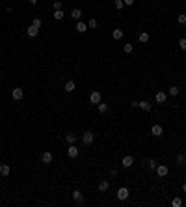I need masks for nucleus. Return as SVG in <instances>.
I'll return each instance as SVG.
<instances>
[{"mask_svg": "<svg viewBox=\"0 0 186 207\" xmlns=\"http://www.w3.org/2000/svg\"><path fill=\"white\" fill-rule=\"evenodd\" d=\"M93 140H95V134L91 133V131H84V133H82V144L91 146V144H93Z\"/></svg>", "mask_w": 186, "mask_h": 207, "instance_id": "1", "label": "nucleus"}, {"mask_svg": "<svg viewBox=\"0 0 186 207\" xmlns=\"http://www.w3.org/2000/svg\"><path fill=\"white\" fill-rule=\"evenodd\" d=\"M128 196H130V192H128V189H127V187H121V189L117 190V200L125 202V200H128Z\"/></svg>", "mask_w": 186, "mask_h": 207, "instance_id": "2", "label": "nucleus"}, {"mask_svg": "<svg viewBox=\"0 0 186 207\" xmlns=\"http://www.w3.org/2000/svg\"><path fill=\"white\" fill-rule=\"evenodd\" d=\"M11 97H13L15 101H20V99L24 97V90H23V88H13V90H11Z\"/></svg>", "mask_w": 186, "mask_h": 207, "instance_id": "3", "label": "nucleus"}, {"mask_svg": "<svg viewBox=\"0 0 186 207\" xmlns=\"http://www.w3.org/2000/svg\"><path fill=\"white\" fill-rule=\"evenodd\" d=\"M90 101H91V105H99L101 103V92H91L90 93Z\"/></svg>", "mask_w": 186, "mask_h": 207, "instance_id": "4", "label": "nucleus"}, {"mask_svg": "<svg viewBox=\"0 0 186 207\" xmlns=\"http://www.w3.org/2000/svg\"><path fill=\"white\" fill-rule=\"evenodd\" d=\"M168 172H169V170H168V166H166V164H158V166H156V173H158V177H166V176H168Z\"/></svg>", "mask_w": 186, "mask_h": 207, "instance_id": "5", "label": "nucleus"}, {"mask_svg": "<svg viewBox=\"0 0 186 207\" xmlns=\"http://www.w3.org/2000/svg\"><path fill=\"white\" fill-rule=\"evenodd\" d=\"M151 134H153V136H162V134H164L162 125H153V127H151Z\"/></svg>", "mask_w": 186, "mask_h": 207, "instance_id": "6", "label": "nucleus"}, {"mask_svg": "<svg viewBox=\"0 0 186 207\" xmlns=\"http://www.w3.org/2000/svg\"><path fill=\"white\" fill-rule=\"evenodd\" d=\"M52 153H50V151H45V153H43L41 155V162H43V164H50V162H52Z\"/></svg>", "mask_w": 186, "mask_h": 207, "instance_id": "7", "label": "nucleus"}, {"mask_svg": "<svg viewBox=\"0 0 186 207\" xmlns=\"http://www.w3.org/2000/svg\"><path fill=\"white\" fill-rule=\"evenodd\" d=\"M132 164H134V159L130 157V155L123 157V160H121V166H123V168H130V166H132Z\"/></svg>", "mask_w": 186, "mask_h": 207, "instance_id": "8", "label": "nucleus"}, {"mask_svg": "<svg viewBox=\"0 0 186 207\" xmlns=\"http://www.w3.org/2000/svg\"><path fill=\"white\" fill-rule=\"evenodd\" d=\"M67 155H69L71 159H76V157H78V147H76L74 144H71L69 149H67Z\"/></svg>", "mask_w": 186, "mask_h": 207, "instance_id": "9", "label": "nucleus"}, {"mask_svg": "<svg viewBox=\"0 0 186 207\" xmlns=\"http://www.w3.org/2000/svg\"><path fill=\"white\" fill-rule=\"evenodd\" d=\"M37 34H39V28H36V26H32V24H30V26L26 28V36H28V37H36Z\"/></svg>", "mask_w": 186, "mask_h": 207, "instance_id": "10", "label": "nucleus"}, {"mask_svg": "<svg viewBox=\"0 0 186 207\" xmlns=\"http://www.w3.org/2000/svg\"><path fill=\"white\" fill-rule=\"evenodd\" d=\"M73 200H74L76 203H84V194H82L80 190H74V192H73Z\"/></svg>", "mask_w": 186, "mask_h": 207, "instance_id": "11", "label": "nucleus"}, {"mask_svg": "<svg viewBox=\"0 0 186 207\" xmlns=\"http://www.w3.org/2000/svg\"><path fill=\"white\" fill-rule=\"evenodd\" d=\"M9 172H11V168H9V164H0V176L2 177H8Z\"/></svg>", "mask_w": 186, "mask_h": 207, "instance_id": "12", "label": "nucleus"}, {"mask_svg": "<svg viewBox=\"0 0 186 207\" xmlns=\"http://www.w3.org/2000/svg\"><path fill=\"white\" fill-rule=\"evenodd\" d=\"M78 34H84V32L87 30V24L86 23H82V21H76V28H74Z\"/></svg>", "mask_w": 186, "mask_h": 207, "instance_id": "13", "label": "nucleus"}, {"mask_svg": "<svg viewBox=\"0 0 186 207\" xmlns=\"http://www.w3.org/2000/svg\"><path fill=\"white\" fill-rule=\"evenodd\" d=\"M74 88H76V84H74V80H67V82H65V86H63V90L67 92V93L74 92Z\"/></svg>", "mask_w": 186, "mask_h": 207, "instance_id": "14", "label": "nucleus"}, {"mask_svg": "<svg viewBox=\"0 0 186 207\" xmlns=\"http://www.w3.org/2000/svg\"><path fill=\"white\" fill-rule=\"evenodd\" d=\"M97 189H99V192H106L108 189H110V183H108L106 179H102V181L99 183V187H97Z\"/></svg>", "mask_w": 186, "mask_h": 207, "instance_id": "15", "label": "nucleus"}, {"mask_svg": "<svg viewBox=\"0 0 186 207\" xmlns=\"http://www.w3.org/2000/svg\"><path fill=\"white\" fill-rule=\"evenodd\" d=\"M138 41H140V43H147V41H149V32H145V30H143V32H140Z\"/></svg>", "mask_w": 186, "mask_h": 207, "instance_id": "16", "label": "nucleus"}, {"mask_svg": "<svg viewBox=\"0 0 186 207\" xmlns=\"http://www.w3.org/2000/svg\"><path fill=\"white\" fill-rule=\"evenodd\" d=\"M112 37L117 39V41H119V39H123V30H121V28H115V30L112 32Z\"/></svg>", "mask_w": 186, "mask_h": 207, "instance_id": "17", "label": "nucleus"}, {"mask_svg": "<svg viewBox=\"0 0 186 207\" xmlns=\"http://www.w3.org/2000/svg\"><path fill=\"white\" fill-rule=\"evenodd\" d=\"M71 17H73L74 21H80V17H82V11H80V8H74L73 11H71Z\"/></svg>", "mask_w": 186, "mask_h": 207, "instance_id": "18", "label": "nucleus"}, {"mask_svg": "<svg viewBox=\"0 0 186 207\" xmlns=\"http://www.w3.org/2000/svg\"><path fill=\"white\" fill-rule=\"evenodd\" d=\"M138 106L141 108V110H145V112H149V110H151V103H149V101H140V103H138Z\"/></svg>", "mask_w": 186, "mask_h": 207, "instance_id": "19", "label": "nucleus"}, {"mask_svg": "<svg viewBox=\"0 0 186 207\" xmlns=\"http://www.w3.org/2000/svg\"><path fill=\"white\" fill-rule=\"evenodd\" d=\"M155 99H156V103H164V101L168 99V95L164 93V92H158V93L155 95Z\"/></svg>", "mask_w": 186, "mask_h": 207, "instance_id": "20", "label": "nucleus"}, {"mask_svg": "<svg viewBox=\"0 0 186 207\" xmlns=\"http://www.w3.org/2000/svg\"><path fill=\"white\" fill-rule=\"evenodd\" d=\"M65 140H67L69 144H74V142H76V134H73V133H67V134H65Z\"/></svg>", "mask_w": 186, "mask_h": 207, "instance_id": "21", "label": "nucleus"}, {"mask_svg": "<svg viewBox=\"0 0 186 207\" xmlns=\"http://www.w3.org/2000/svg\"><path fill=\"white\" fill-rule=\"evenodd\" d=\"M97 108H99V112H101V114L108 112V105H106V103H99V105H97Z\"/></svg>", "mask_w": 186, "mask_h": 207, "instance_id": "22", "label": "nucleus"}, {"mask_svg": "<svg viewBox=\"0 0 186 207\" xmlns=\"http://www.w3.org/2000/svg\"><path fill=\"white\" fill-rule=\"evenodd\" d=\"M54 19H56V21L63 19V11H61V9H54Z\"/></svg>", "mask_w": 186, "mask_h": 207, "instance_id": "23", "label": "nucleus"}, {"mask_svg": "<svg viewBox=\"0 0 186 207\" xmlns=\"http://www.w3.org/2000/svg\"><path fill=\"white\" fill-rule=\"evenodd\" d=\"M97 26H99V23H97V19H90V23H87V28H91V30H95Z\"/></svg>", "mask_w": 186, "mask_h": 207, "instance_id": "24", "label": "nucleus"}, {"mask_svg": "<svg viewBox=\"0 0 186 207\" xmlns=\"http://www.w3.org/2000/svg\"><path fill=\"white\" fill-rule=\"evenodd\" d=\"M41 24H43V21L39 17H36L34 21H32V26H36V28H41Z\"/></svg>", "mask_w": 186, "mask_h": 207, "instance_id": "25", "label": "nucleus"}, {"mask_svg": "<svg viewBox=\"0 0 186 207\" xmlns=\"http://www.w3.org/2000/svg\"><path fill=\"white\" fill-rule=\"evenodd\" d=\"M132 49H134V47H132V43H125V45H123V50H125L127 54L132 52Z\"/></svg>", "mask_w": 186, "mask_h": 207, "instance_id": "26", "label": "nucleus"}, {"mask_svg": "<svg viewBox=\"0 0 186 207\" xmlns=\"http://www.w3.org/2000/svg\"><path fill=\"white\" fill-rule=\"evenodd\" d=\"M168 93L173 95V97H175V95H179V88H177V86H171V88L168 90Z\"/></svg>", "mask_w": 186, "mask_h": 207, "instance_id": "27", "label": "nucleus"}, {"mask_svg": "<svg viewBox=\"0 0 186 207\" xmlns=\"http://www.w3.org/2000/svg\"><path fill=\"white\" fill-rule=\"evenodd\" d=\"M171 205H173V207H181V205H182V200H181V198H173Z\"/></svg>", "mask_w": 186, "mask_h": 207, "instance_id": "28", "label": "nucleus"}, {"mask_svg": "<svg viewBox=\"0 0 186 207\" xmlns=\"http://www.w3.org/2000/svg\"><path fill=\"white\" fill-rule=\"evenodd\" d=\"M184 162H186V157H184L182 153H179V155H177V164H184Z\"/></svg>", "mask_w": 186, "mask_h": 207, "instance_id": "29", "label": "nucleus"}, {"mask_svg": "<svg viewBox=\"0 0 186 207\" xmlns=\"http://www.w3.org/2000/svg\"><path fill=\"white\" fill-rule=\"evenodd\" d=\"M114 6H115V9H123L125 2H123V0H115V2H114Z\"/></svg>", "mask_w": 186, "mask_h": 207, "instance_id": "30", "label": "nucleus"}, {"mask_svg": "<svg viewBox=\"0 0 186 207\" xmlns=\"http://www.w3.org/2000/svg\"><path fill=\"white\" fill-rule=\"evenodd\" d=\"M179 47H181L182 50H186V37H181V39H179Z\"/></svg>", "mask_w": 186, "mask_h": 207, "instance_id": "31", "label": "nucleus"}, {"mask_svg": "<svg viewBox=\"0 0 186 207\" xmlns=\"http://www.w3.org/2000/svg\"><path fill=\"white\" fill-rule=\"evenodd\" d=\"M156 166H158V162L151 159V160H149V168H151V170H156Z\"/></svg>", "mask_w": 186, "mask_h": 207, "instance_id": "32", "label": "nucleus"}, {"mask_svg": "<svg viewBox=\"0 0 186 207\" xmlns=\"http://www.w3.org/2000/svg\"><path fill=\"white\" fill-rule=\"evenodd\" d=\"M177 21H179V24H186V15H179Z\"/></svg>", "mask_w": 186, "mask_h": 207, "instance_id": "33", "label": "nucleus"}, {"mask_svg": "<svg viewBox=\"0 0 186 207\" xmlns=\"http://www.w3.org/2000/svg\"><path fill=\"white\" fill-rule=\"evenodd\" d=\"M54 9H61V0H54Z\"/></svg>", "mask_w": 186, "mask_h": 207, "instance_id": "34", "label": "nucleus"}, {"mask_svg": "<svg viewBox=\"0 0 186 207\" xmlns=\"http://www.w3.org/2000/svg\"><path fill=\"white\" fill-rule=\"evenodd\" d=\"M123 2H125V6H132V4H134V0H123Z\"/></svg>", "mask_w": 186, "mask_h": 207, "instance_id": "35", "label": "nucleus"}, {"mask_svg": "<svg viewBox=\"0 0 186 207\" xmlns=\"http://www.w3.org/2000/svg\"><path fill=\"white\" fill-rule=\"evenodd\" d=\"M182 192L186 194V183H182Z\"/></svg>", "mask_w": 186, "mask_h": 207, "instance_id": "36", "label": "nucleus"}, {"mask_svg": "<svg viewBox=\"0 0 186 207\" xmlns=\"http://www.w3.org/2000/svg\"><path fill=\"white\" fill-rule=\"evenodd\" d=\"M30 4H37V0H30Z\"/></svg>", "mask_w": 186, "mask_h": 207, "instance_id": "37", "label": "nucleus"}]
</instances>
